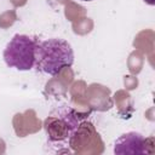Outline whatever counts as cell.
<instances>
[{"label":"cell","mask_w":155,"mask_h":155,"mask_svg":"<svg viewBox=\"0 0 155 155\" xmlns=\"http://www.w3.org/2000/svg\"><path fill=\"white\" fill-rule=\"evenodd\" d=\"M145 2H148L149 5H154L155 4V0H144Z\"/></svg>","instance_id":"obj_5"},{"label":"cell","mask_w":155,"mask_h":155,"mask_svg":"<svg viewBox=\"0 0 155 155\" xmlns=\"http://www.w3.org/2000/svg\"><path fill=\"white\" fill-rule=\"evenodd\" d=\"M39 41L36 38L16 34L4 50V61L10 68L30 70L35 65V51Z\"/></svg>","instance_id":"obj_3"},{"label":"cell","mask_w":155,"mask_h":155,"mask_svg":"<svg viewBox=\"0 0 155 155\" xmlns=\"http://www.w3.org/2000/svg\"><path fill=\"white\" fill-rule=\"evenodd\" d=\"M81 1H91V0H81Z\"/></svg>","instance_id":"obj_6"},{"label":"cell","mask_w":155,"mask_h":155,"mask_svg":"<svg viewBox=\"0 0 155 155\" xmlns=\"http://www.w3.org/2000/svg\"><path fill=\"white\" fill-rule=\"evenodd\" d=\"M80 124L81 121L75 111L69 107H63L50 114L45 121V130L54 147H67L79 130Z\"/></svg>","instance_id":"obj_2"},{"label":"cell","mask_w":155,"mask_h":155,"mask_svg":"<svg viewBox=\"0 0 155 155\" xmlns=\"http://www.w3.org/2000/svg\"><path fill=\"white\" fill-rule=\"evenodd\" d=\"M74 63V51L63 39H47L40 41L35 51V68L38 71L57 75Z\"/></svg>","instance_id":"obj_1"},{"label":"cell","mask_w":155,"mask_h":155,"mask_svg":"<svg viewBox=\"0 0 155 155\" xmlns=\"http://www.w3.org/2000/svg\"><path fill=\"white\" fill-rule=\"evenodd\" d=\"M116 155H142L147 153L145 139L138 132H127L120 136L114 144Z\"/></svg>","instance_id":"obj_4"}]
</instances>
